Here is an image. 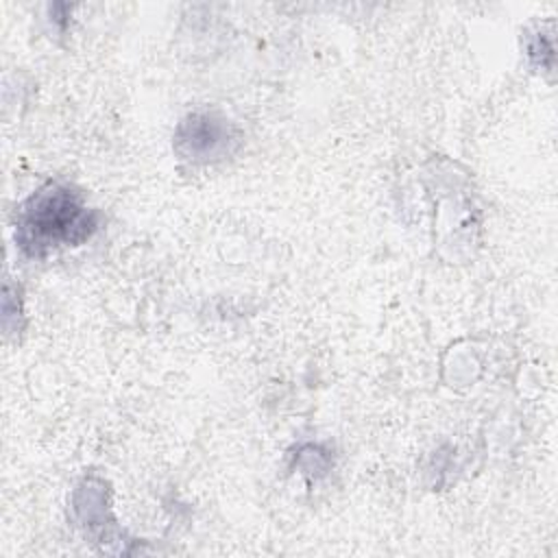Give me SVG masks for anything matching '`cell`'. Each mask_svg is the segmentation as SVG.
I'll return each instance as SVG.
<instances>
[{
  "instance_id": "cell-1",
  "label": "cell",
  "mask_w": 558,
  "mask_h": 558,
  "mask_svg": "<svg viewBox=\"0 0 558 558\" xmlns=\"http://www.w3.org/2000/svg\"><path fill=\"white\" fill-rule=\"evenodd\" d=\"M24 231L28 235V244L33 246H50L59 240H74L83 235L87 229V220L78 198L63 187H52L50 192L33 198V205L24 216Z\"/></svg>"
},
{
  "instance_id": "cell-2",
  "label": "cell",
  "mask_w": 558,
  "mask_h": 558,
  "mask_svg": "<svg viewBox=\"0 0 558 558\" xmlns=\"http://www.w3.org/2000/svg\"><path fill=\"white\" fill-rule=\"evenodd\" d=\"M187 140L192 142L194 150H203V153L209 150V153H214V148L222 142V133H218L214 122L205 118L201 122H192Z\"/></svg>"
}]
</instances>
